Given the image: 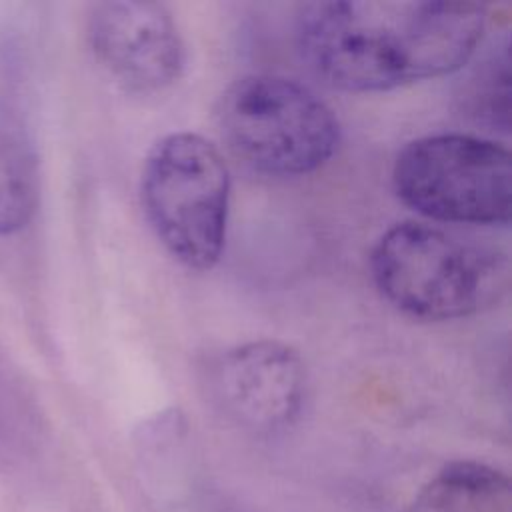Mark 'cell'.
<instances>
[{
	"mask_svg": "<svg viewBox=\"0 0 512 512\" xmlns=\"http://www.w3.org/2000/svg\"><path fill=\"white\" fill-rule=\"evenodd\" d=\"M216 126L248 168L296 178L322 168L338 150L334 110L306 84L278 74H248L220 94Z\"/></svg>",
	"mask_w": 512,
	"mask_h": 512,
	"instance_id": "3",
	"label": "cell"
},
{
	"mask_svg": "<svg viewBox=\"0 0 512 512\" xmlns=\"http://www.w3.org/2000/svg\"><path fill=\"white\" fill-rule=\"evenodd\" d=\"M86 38L102 68L134 92L164 90L184 70L180 30L170 10L158 2H98L90 8Z\"/></svg>",
	"mask_w": 512,
	"mask_h": 512,
	"instance_id": "7",
	"label": "cell"
},
{
	"mask_svg": "<svg viewBox=\"0 0 512 512\" xmlns=\"http://www.w3.org/2000/svg\"><path fill=\"white\" fill-rule=\"evenodd\" d=\"M308 392L302 356L278 340H250L228 348L208 370L214 406L242 430L282 432L296 422Z\"/></svg>",
	"mask_w": 512,
	"mask_h": 512,
	"instance_id": "6",
	"label": "cell"
},
{
	"mask_svg": "<svg viewBox=\"0 0 512 512\" xmlns=\"http://www.w3.org/2000/svg\"><path fill=\"white\" fill-rule=\"evenodd\" d=\"M416 512H510V480L482 462H450L424 486Z\"/></svg>",
	"mask_w": 512,
	"mask_h": 512,
	"instance_id": "9",
	"label": "cell"
},
{
	"mask_svg": "<svg viewBox=\"0 0 512 512\" xmlns=\"http://www.w3.org/2000/svg\"><path fill=\"white\" fill-rule=\"evenodd\" d=\"M472 112L478 120L486 122L494 130H508L510 126V70H508V42L492 52L484 66L478 70L472 92Z\"/></svg>",
	"mask_w": 512,
	"mask_h": 512,
	"instance_id": "11",
	"label": "cell"
},
{
	"mask_svg": "<svg viewBox=\"0 0 512 512\" xmlns=\"http://www.w3.org/2000/svg\"><path fill=\"white\" fill-rule=\"evenodd\" d=\"M392 186L414 212L452 224L496 226L512 216V158L496 140L444 132L408 142Z\"/></svg>",
	"mask_w": 512,
	"mask_h": 512,
	"instance_id": "5",
	"label": "cell"
},
{
	"mask_svg": "<svg viewBox=\"0 0 512 512\" xmlns=\"http://www.w3.org/2000/svg\"><path fill=\"white\" fill-rule=\"evenodd\" d=\"M486 8L452 0L304 4L296 46L332 88L384 92L462 68L476 52Z\"/></svg>",
	"mask_w": 512,
	"mask_h": 512,
	"instance_id": "1",
	"label": "cell"
},
{
	"mask_svg": "<svg viewBox=\"0 0 512 512\" xmlns=\"http://www.w3.org/2000/svg\"><path fill=\"white\" fill-rule=\"evenodd\" d=\"M38 196L34 138L20 110L0 98V234L22 230L36 212Z\"/></svg>",
	"mask_w": 512,
	"mask_h": 512,
	"instance_id": "8",
	"label": "cell"
},
{
	"mask_svg": "<svg viewBox=\"0 0 512 512\" xmlns=\"http://www.w3.org/2000/svg\"><path fill=\"white\" fill-rule=\"evenodd\" d=\"M370 274L394 308L426 322L470 316L504 288L496 252L424 222L390 226L370 252Z\"/></svg>",
	"mask_w": 512,
	"mask_h": 512,
	"instance_id": "2",
	"label": "cell"
},
{
	"mask_svg": "<svg viewBox=\"0 0 512 512\" xmlns=\"http://www.w3.org/2000/svg\"><path fill=\"white\" fill-rule=\"evenodd\" d=\"M36 410L16 374L0 350V466H14L20 462L36 438Z\"/></svg>",
	"mask_w": 512,
	"mask_h": 512,
	"instance_id": "10",
	"label": "cell"
},
{
	"mask_svg": "<svg viewBox=\"0 0 512 512\" xmlns=\"http://www.w3.org/2000/svg\"><path fill=\"white\" fill-rule=\"evenodd\" d=\"M140 200L162 246L186 268L210 270L226 242L230 172L200 134L172 132L146 154Z\"/></svg>",
	"mask_w": 512,
	"mask_h": 512,
	"instance_id": "4",
	"label": "cell"
}]
</instances>
